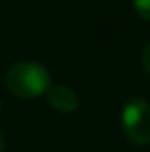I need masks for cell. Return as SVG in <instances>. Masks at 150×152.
<instances>
[{
    "mask_svg": "<svg viewBox=\"0 0 150 152\" xmlns=\"http://www.w3.org/2000/svg\"><path fill=\"white\" fill-rule=\"evenodd\" d=\"M143 67H145V71L150 76V44L143 50Z\"/></svg>",
    "mask_w": 150,
    "mask_h": 152,
    "instance_id": "cell-5",
    "label": "cell"
},
{
    "mask_svg": "<svg viewBox=\"0 0 150 152\" xmlns=\"http://www.w3.org/2000/svg\"><path fill=\"white\" fill-rule=\"evenodd\" d=\"M7 88L23 99L37 97L50 88V75L37 62H18L5 76Z\"/></svg>",
    "mask_w": 150,
    "mask_h": 152,
    "instance_id": "cell-1",
    "label": "cell"
},
{
    "mask_svg": "<svg viewBox=\"0 0 150 152\" xmlns=\"http://www.w3.org/2000/svg\"><path fill=\"white\" fill-rule=\"evenodd\" d=\"M133 4H134L136 12L143 20H149L150 21V0H133Z\"/></svg>",
    "mask_w": 150,
    "mask_h": 152,
    "instance_id": "cell-4",
    "label": "cell"
},
{
    "mask_svg": "<svg viewBox=\"0 0 150 152\" xmlns=\"http://www.w3.org/2000/svg\"><path fill=\"white\" fill-rule=\"evenodd\" d=\"M48 103L58 110V112H74L79 104V99L76 96V92L73 88L66 87V85H53L48 88L46 92Z\"/></svg>",
    "mask_w": 150,
    "mask_h": 152,
    "instance_id": "cell-3",
    "label": "cell"
},
{
    "mask_svg": "<svg viewBox=\"0 0 150 152\" xmlns=\"http://www.w3.org/2000/svg\"><path fill=\"white\" fill-rule=\"evenodd\" d=\"M0 108H2V103H0Z\"/></svg>",
    "mask_w": 150,
    "mask_h": 152,
    "instance_id": "cell-7",
    "label": "cell"
},
{
    "mask_svg": "<svg viewBox=\"0 0 150 152\" xmlns=\"http://www.w3.org/2000/svg\"><path fill=\"white\" fill-rule=\"evenodd\" d=\"M122 126L125 134L138 145L150 143V103L133 99L122 112Z\"/></svg>",
    "mask_w": 150,
    "mask_h": 152,
    "instance_id": "cell-2",
    "label": "cell"
},
{
    "mask_svg": "<svg viewBox=\"0 0 150 152\" xmlns=\"http://www.w3.org/2000/svg\"><path fill=\"white\" fill-rule=\"evenodd\" d=\"M0 152H4V140H2V133H0Z\"/></svg>",
    "mask_w": 150,
    "mask_h": 152,
    "instance_id": "cell-6",
    "label": "cell"
}]
</instances>
